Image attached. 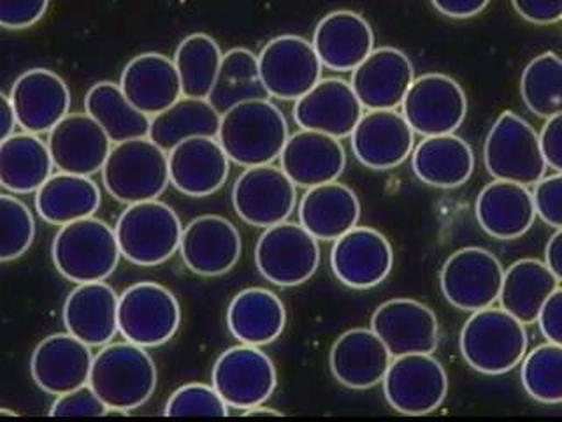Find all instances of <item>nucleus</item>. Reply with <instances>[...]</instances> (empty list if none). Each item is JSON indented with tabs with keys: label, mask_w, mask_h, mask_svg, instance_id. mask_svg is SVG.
Wrapping results in <instances>:
<instances>
[{
	"label": "nucleus",
	"mask_w": 562,
	"mask_h": 422,
	"mask_svg": "<svg viewBox=\"0 0 562 422\" xmlns=\"http://www.w3.org/2000/svg\"><path fill=\"white\" fill-rule=\"evenodd\" d=\"M289 137L285 114L269 99H255L222 114L216 140L231 163L251 167L274 163Z\"/></svg>",
	"instance_id": "f257e3e1"
},
{
	"label": "nucleus",
	"mask_w": 562,
	"mask_h": 422,
	"mask_svg": "<svg viewBox=\"0 0 562 422\" xmlns=\"http://www.w3.org/2000/svg\"><path fill=\"white\" fill-rule=\"evenodd\" d=\"M90 387L108 409H139L157 389V366L136 343H108L93 356Z\"/></svg>",
	"instance_id": "f03ea898"
},
{
	"label": "nucleus",
	"mask_w": 562,
	"mask_h": 422,
	"mask_svg": "<svg viewBox=\"0 0 562 422\" xmlns=\"http://www.w3.org/2000/svg\"><path fill=\"white\" fill-rule=\"evenodd\" d=\"M461 352L465 363L480 374H508L526 357V324L505 308H483L465 321Z\"/></svg>",
	"instance_id": "7ed1b4c3"
},
{
	"label": "nucleus",
	"mask_w": 562,
	"mask_h": 422,
	"mask_svg": "<svg viewBox=\"0 0 562 422\" xmlns=\"http://www.w3.org/2000/svg\"><path fill=\"white\" fill-rule=\"evenodd\" d=\"M53 263L61 277L75 284L104 281L119 266V237L104 220L88 216L61 225L52 245Z\"/></svg>",
	"instance_id": "20e7f679"
},
{
	"label": "nucleus",
	"mask_w": 562,
	"mask_h": 422,
	"mask_svg": "<svg viewBox=\"0 0 562 422\" xmlns=\"http://www.w3.org/2000/svg\"><path fill=\"white\" fill-rule=\"evenodd\" d=\"M101 173L105 190L127 207L160 198L171 184L169 154L148 136L116 143Z\"/></svg>",
	"instance_id": "39448f33"
},
{
	"label": "nucleus",
	"mask_w": 562,
	"mask_h": 422,
	"mask_svg": "<svg viewBox=\"0 0 562 422\" xmlns=\"http://www.w3.org/2000/svg\"><path fill=\"white\" fill-rule=\"evenodd\" d=\"M114 233L128 263L158 266L180 251L183 225L169 204L151 199L128 204L116 220Z\"/></svg>",
	"instance_id": "423d86ee"
},
{
	"label": "nucleus",
	"mask_w": 562,
	"mask_h": 422,
	"mask_svg": "<svg viewBox=\"0 0 562 422\" xmlns=\"http://www.w3.org/2000/svg\"><path fill=\"white\" fill-rule=\"evenodd\" d=\"M483 160L494 180L515 181L526 187L543 180L547 160L540 134L514 111H505L488 131Z\"/></svg>",
	"instance_id": "0eeeda50"
},
{
	"label": "nucleus",
	"mask_w": 562,
	"mask_h": 422,
	"mask_svg": "<svg viewBox=\"0 0 562 422\" xmlns=\"http://www.w3.org/2000/svg\"><path fill=\"white\" fill-rule=\"evenodd\" d=\"M255 264L274 286H301L321 266V246L304 225L285 220L263 231L255 246Z\"/></svg>",
	"instance_id": "6e6552de"
},
{
	"label": "nucleus",
	"mask_w": 562,
	"mask_h": 422,
	"mask_svg": "<svg viewBox=\"0 0 562 422\" xmlns=\"http://www.w3.org/2000/svg\"><path fill=\"white\" fill-rule=\"evenodd\" d=\"M180 322L178 299L160 284L139 281L120 296V333L139 347H160L175 336Z\"/></svg>",
	"instance_id": "1a4fd4ad"
},
{
	"label": "nucleus",
	"mask_w": 562,
	"mask_h": 422,
	"mask_svg": "<svg viewBox=\"0 0 562 422\" xmlns=\"http://www.w3.org/2000/svg\"><path fill=\"white\" fill-rule=\"evenodd\" d=\"M382 384L386 403L403 415H427L447 400V369L432 354L394 357Z\"/></svg>",
	"instance_id": "9d476101"
},
{
	"label": "nucleus",
	"mask_w": 562,
	"mask_h": 422,
	"mask_svg": "<svg viewBox=\"0 0 562 422\" xmlns=\"http://www.w3.org/2000/svg\"><path fill=\"white\" fill-rule=\"evenodd\" d=\"M505 268L492 252L465 246L453 252L441 268L439 284L445 299L462 312H479L499 301Z\"/></svg>",
	"instance_id": "9b49d317"
},
{
	"label": "nucleus",
	"mask_w": 562,
	"mask_h": 422,
	"mask_svg": "<svg viewBox=\"0 0 562 422\" xmlns=\"http://www.w3.org/2000/svg\"><path fill=\"white\" fill-rule=\"evenodd\" d=\"M211 384L231 409H254L277 389V366L260 347L241 343L218 357Z\"/></svg>",
	"instance_id": "f8f14e48"
},
{
	"label": "nucleus",
	"mask_w": 562,
	"mask_h": 422,
	"mask_svg": "<svg viewBox=\"0 0 562 422\" xmlns=\"http://www.w3.org/2000/svg\"><path fill=\"white\" fill-rule=\"evenodd\" d=\"M260 78L269 97L297 101L322 79L321 58L315 46L299 35H278L259 55Z\"/></svg>",
	"instance_id": "ddd939ff"
},
{
	"label": "nucleus",
	"mask_w": 562,
	"mask_h": 422,
	"mask_svg": "<svg viewBox=\"0 0 562 422\" xmlns=\"http://www.w3.org/2000/svg\"><path fill=\"white\" fill-rule=\"evenodd\" d=\"M295 187L281 167L272 164L246 167L234 184V210L243 222L254 227L281 224L294 213Z\"/></svg>",
	"instance_id": "4468645a"
},
{
	"label": "nucleus",
	"mask_w": 562,
	"mask_h": 422,
	"mask_svg": "<svg viewBox=\"0 0 562 422\" xmlns=\"http://www.w3.org/2000/svg\"><path fill=\"white\" fill-rule=\"evenodd\" d=\"M404 119L420 136L453 134L468 113V99L456 79L429 73L413 81L401 104Z\"/></svg>",
	"instance_id": "2eb2a0df"
},
{
	"label": "nucleus",
	"mask_w": 562,
	"mask_h": 422,
	"mask_svg": "<svg viewBox=\"0 0 562 422\" xmlns=\"http://www.w3.org/2000/svg\"><path fill=\"white\" fill-rule=\"evenodd\" d=\"M394 266V251L385 234L356 225L334 242L330 268L342 286L371 289L385 281Z\"/></svg>",
	"instance_id": "dca6fc26"
},
{
	"label": "nucleus",
	"mask_w": 562,
	"mask_h": 422,
	"mask_svg": "<svg viewBox=\"0 0 562 422\" xmlns=\"http://www.w3.org/2000/svg\"><path fill=\"white\" fill-rule=\"evenodd\" d=\"M371 330L382 338L392 357L432 354L438 347V316L415 299L395 298L380 304L371 316Z\"/></svg>",
	"instance_id": "f3484780"
},
{
	"label": "nucleus",
	"mask_w": 562,
	"mask_h": 422,
	"mask_svg": "<svg viewBox=\"0 0 562 422\" xmlns=\"http://www.w3.org/2000/svg\"><path fill=\"white\" fill-rule=\"evenodd\" d=\"M351 149L362 166L374 171L394 169L413 154L415 131L395 110H368L350 136Z\"/></svg>",
	"instance_id": "a211bd4d"
},
{
	"label": "nucleus",
	"mask_w": 562,
	"mask_h": 422,
	"mask_svg": "<svg viewBox=\"0 0 562 422\" xmlns=\"http://www.w3.org/2000/svg\"><path fill=\"white\" fill-rule=\"evenodd\" d=\"M113 141L88 113H69L48 132L49 154L60 173L92 176L102 171Z\"/></svg>",
	"instance_id": "6ab92c4d"
},
{
	"label": "nucleus",
	"mask_w": 562,
	"mask_h": 422,
	"mask_svg": "<svg viewBox=\"0 0 562 422\" xmlns=\"http://www.w3.org/2000/svg\"><path fill=\"white\" fill-rule=\"evenodd\" d=\"M241 234L224 216H198L183 229L181 259L201 277H220L231 271L241 259Z\"/></svg>",
	"instance_id": "aec40b11"
},
{
	"label": "nucleus",
	"mask_w": 562,
	"mask_h": 422,
	"mask_svg": "<svg viewBox=\"0 0 562 422\" xmlns=\"http://www.w3.org/2000/svg\"><path fill=\"white\" fill-rule=\"evenodd\" d=\"M415 81V70L406 53L391 46L373 49L351 70V88L364 110H395Z\"/></svg>",
	"instance_id": "412c9836"
},
{
	"label": "nucleus",
	"mask_w": 562,
	"mask_h": 422,
	"mask_svg": "<svg viewBox=\"0 0 562 422\" xmlns=\"http://www.w3.org/2000/svg\"><path fill=\"white\" fill-rule=\"evenodd\" d=\"M364 114V106L351 84L339 78L321 79L310 92L295 101L294 120L299 127L350 137Z\"/></svg>",
	"instance_id": "4be33fe9"
},
{
	"label": "nucleus",
	"mask_w": 562,
	"mask_h": 422,
	"mask_svg": "<svg viewBox=\"0 0 562 422\" xmlns=\"http://www.w3.org/2000/svg\"><path fill=\"white\" fill-rule=\"evenodd\" d=\"M90 345L67 333L52 334L35 347L31 374L40 389L48 395H66L87 386L92 371Z\"/></svg>",
	"instance_id": "5701e85b"
},
{
	"label": "nucleus",
	"mask_w": 562,
	"mask_h": 422,
	"mask_svg": "<svg viewBox=\"0 0 562 422\" xmlns=\"http://www.w3.org/2000/svg\"><path fill=\"white\" fill-rule=\"evenodd\" d=\"M9 97L16 111L18 125L31 134L52 131L69 114V88L49 69L25 70L18 76Z\"/></svg>",
	"instance_id": "b1692460"
},
{
	"label": "nucleus",
	"mask_w": 562,
	"mask_h": 422,
	"mask_svg": "<svg viewBox=\"0 0 562 422\" xmlns=\"http://www.w3.org/2000/svg\"><path fill=\"white\" fill-rule=\"evenodd\" d=\"M231 158L216 137H192L169 152L171 185L190 198H206L224 187Z\"/></svg>",
	"instance_id": "393cba45"
},
{
	"label": "nucleus",
	"mask_w": 562,
	"mask_h": 422,
	"mask_svg": "<svg viewBox=\"0 0 562 422\" xmlns=\"http://www.w3.org/2000/svg\"><path fill=\"white\" fill-rule=\"evenodd\" d=\"M280 164L297 187L312 189L338 180L347 167V154L338 137L301 129L286 141Z\"/></svg>",
	"instance_id": "a878e982"
},
{
	"label": "nucleus",
	"mask_w": 562,
	"mask_h": 422,
	"mask_svg": "<svg viewBox=\"0 0 562 422\" xmlns=\"http://www.w3.org/2000/svg\"><path fill=\"white\" fill-rule=\"evenodd\" d=\"M392 354L373 330L356 327L342 333L330 348L334 378L348 389L364 391L383 382Z\"/></svg>",
	"instance_id": "bb28decb"
},
{
	"label": "nucleus",
	"mask_w": 562,
	"mask_h": 422,
	"mask_svg": "<svg viewBox=\"0 0 562 422\" xmlns=\"http://www.w3.org/2000/svg\"><path fill=\"white\" fill-rule=\"evenodd\" d=\"M120 296L104 281L78 284L64 304V324L90 347H104L120 333Z\"/></svg>",
	"instance_id": "cd10ccee"
},
{
	"label": "nucleus",
	"mask_w": 562,
	"mask_h": 422,
	"mask_svg": "<svg viewBox=\"0 0 562 422\" xmlns=\"http://www.w3.org/2000/svg\"><path fill=\"white\" fill-rule=\"evenodd\" d=\"M313 46L324 67L347 73L359 67L374 49V32L356 11L325 14L313 34Z\"/></svg>",
	"instance_id": "c85d7f7f"
},
{
	"label": "nucleus",
	"mask_w": 562,
	"mask_h": 422,
	"mask_svg": "<svg viewBox=\"0 0 562 422\" xmlns=\"http://www.w3.org/2000/svg\"><path fill=\"white\" fill-rule=\"evenodd\" d=\"M120 87L128 101L143 113L155 116L183 97L175 58L162 53H140L128 62Z\"/></svg>",
	"instance_id": "c756f323"
},
{
	"label": "nucleus",
	"mask_w": 562,
	"mask_h": 422,
	"mask_svg": "<svg viewBox=\"0 0 562 422\" xmlns=\"http://www.w3.org/2000/svg\"><path fill=\"white\" fill-rule=\"evenodd\" d=\"M480 227L496 240H517L532 227L536 216L535 196L529 187L515 181L494 180L474 204Z\"/></svg>",
	"instance_id": "7c9ffc66"
},
{
	"label": "nucleus",
	"mask_w": 562,
	"mask_h": 422,
	"mask_svg": "<svg viewBox=\"0 0 562 422\" xmlns=\"http://www.w3.org/2000/svg\"><path fill=\"white\" fill-rule=\"evenodd\" d=\"M360 220L357 193L338 180L307 189L299 202V224L318 242H336Z\"/></svg>",
	"instance_id": "2f4dec72"
},
{
	"label": "nucleus",
	"mask_w": 562,
	"mask_h": 422,
	"mask_svg": "<svg viewBox=\"0 0 562 422\" xmlns=\"http://www.w3.org/2000/svg\"><path fill=\"white\" fill-rule=\"evenodd\" d=\"M412 167L422 184L436 189H457L473 175L474 154L456 134L427 136L413 148Z\"/></svg>",
	"instance_id": "473e14b6"
},
{
	"label": "nucleus",
	"mask_w": 562,
	"mask_h": 422,
	"mask_svg": "<svg viewBox=\"0 0 562 422\" xmlns=\"http://www.w3.org/2000/svg\"><path fill=\"white\" fill-rule=\"evenodd\" d=\"M285 324V304L274 292L262 287L241 290L228 304V331L246 345H269L280 338Z\"/></svg>",
	"instance_id": "72a5a7b5"
},
{
	"label": "nucleus",
	"mask_w": 562,
	"mask_h": 422,
	"mask_svg": "<svg viewBox=\"0 0 562 422\" xmlns=\"http://www.w3.org/2000/svg\"><path fill=\"white\" fill-rule=\"evenodd\" d=\"M53 164L48 141L22 132L0 143V185L14 196L34 193L52 178Z\"/></svg>",
	"instance_id": "f704fd0d"
},
{
	"label": "nucleus",
	"mask_w": 562,
	"mask_h": 422,
	"mask_svg": "<svg viewBox=\"0 0 562 422\" xmlns=\"http://www.w3.org/2000/svg\"><path fill=\"white\" fill-rule=\"evenodd\" d=\"M101 199V189L90 176L58 171L35 192V208L44 222L66 225L93 216Z\"/></svg>",
	"instance_id": "c9c22d12"
},
{
	"label": "nucleus",
	"mask_w": 562,
	"mask_h": 422,
	"mask_svg": "<svg viewBox=\"0 0 562 422\" xmlns=\"http://www.w3.org/2000/svg\"><path fill=\"white\" fill-rule=\"evenodd\" d=\"M561 281L543 260L520 259L505 269L499 303L524 324H535Z\"/></svg>",
	"instance_id": "e433bc0d"
},
{
	"label": "nucleus",
	"mask_w": 562,
	"mask_h": 422,
	"mask_svg": "<svg viewBox=\"0 0 562 422\" xmlns=\"http://www.w3.org/2000/svg\"><path fill=\"white\" fill-rule=\"evenodd\" d=\"M220 120L222 114L207 99L181 97L171 108L151 116L148 137L169 154L192 137L218 136Z\"/></svg>",
	"instance_id": "4c0bfd02"
},
{
	"label": "nucleus",
	"mask_w": 562,
	"mask_h": 422,
	"mask_svg": "<svg viewBox=\"0 0 562 422\" xmlns=\"http://www.w3.org/2000/svg\"><path fill=\"white\" fill-rule=\"evenodd\" d=\"M85 111L104 129L114 145L149 134L151 116L137 110L113 81H99L88 90Z\"/></svg>",
	"instance_id": "58836bf2"
},
{
	"label": "nucleus",
	"mask_w": 562,
	"mask_h": 422,
	"mask_svg": "<svg viewBox=\"0 0 562 422\" xmlns=\"http://www.w3.org/2000/svg\"><path fill=\"white\" fill-rule=\"evenodd\" d=\"M255 99H269L260 78L259 55L246 48L231 49L222 58L215 87L207 101L224 114L234 106Z\"/></svg>",
	"instance_id": "ea45409f"
},
{
	"label": "nucleus",
	"mask_w": 562,
	"mask_h": 422,
	"mask_svg": "<svg viewBox=\"0 0 562 422\" xmlns=\"http://www.w3.org/2000/svg\"><path fill=\"white\" fill-rule=\"evenodd\" d=\"M224 53L211 35L192 34L176 48L175 64L183 97L207 99L215 87Z\"/></svg>",
	"instance_id": "a19ab883"
},
{
	"label": "nucleus",
	"mask_w": 562,
	"mask_h": 422,
	"mask_svg": "<svg viewBox=\"0 0 562 422\" xmlns=\"http://www.w3.org/2000/svg\"><path fill=\"white\" fill-rule=\"evenodd\" d=\"M520 96L527 110L540 119L562 113V58L552 52L532 58L520 78Z\"/></svg>",
	"instance_id": "79ce46f5"
},
{
	"label": "nucleus",
	"mask_w": 562,
	"mask_h": 422,
	"mask_svg": "<svg viewBox=\"0 0 562 422\" xmlns=\"http://www.w3.org/2000/svg\"><path fill=\"white\" fill-rule=\"evenodd\" d=\"M520 378L532 400L544 404L562 403V345L549 342L526 354Z\"/></svg>",
	"instance_id": "37998d69"
},
{
	"label": "nucleus",
	"mask_w": 562,
	"mask_h": 422,
	"mask_svg": "<svg viewBox=\"0 0 562 422\" xmlns=\"http://www.w3.org/2000/svg\"><path fill=\"white\" fill-rule=\"evenodd\" d=\"M0 224V260L9 263L22 257L31 248L35 237V220L31 208L22 199L14 198V193H2Z\"/></svg>",
	"instance_id": "c03bdc74"
},
{
	"label": "nucleus",
	"mask_w": 562,
	"mask_h": 422,
	"mask_svg": "<svg viewBox=\"0 0 562 422\" xmlns=\"http://www.w3.org/2000/svg\"><path fill=\"white\" fill-rule=\"evenodd\" d=\"M169 418H227L228 404L213 384H187L172 392L166 404Z\"/></svg>",
	"instance_id": "a18cd8bd"
},
{
	"label": "nucleus",
	"mask_w": 562,
	"mask_h": 422,
	"mask_svg": "<svg viewBox=\"0 0 562 422\" xmlns=\"http://www.w3.org/2000/svg\"><path fill=\"white\" fill-rule=\"evenodd\" d=\"M108 412L104 401L97 396L90 384L78 387L75 391L58 396L52 404L49 415L53 418H104Z\"/></svg>",
	"instance_id": "49530a36"
},
{
	"label": "nucleus",
	"mask_w": 562,
	"mask_h": 422,
	"mask_svg": "<svg viewBox=\"0 0 562 422\" xmlns=\"http://www.w3.org/2000/svg\"><path fill=\"white\" fill-rule=\"evenodd\" d=\"M536 213L544 224L562 229V173L549 176L535 185Z\"/></svg>",
	"instance_id": "de8ad7c7"
},
{
	"label": "nucleus",
	"mask_w": 562,
	"mask_h": 422,
	"mask_svg": "<svg viewBox=\"0 0 562 422\" xmlns=\"http://www.w3.org/2000/svg\"><path fill=\"white\" fill-rule=\"evenodd\" d=\"M49 0H0V25L23 31L35 25L48 11Z\"/></svg>",
	"instance_id": "09e8293b"
},
{
	"label": "nucleus",
	"mask_w": 562,
	"mask_h": 422,
	"mask_svg": "<svg viewBox=\"0 0 562 422\" xmlns=\"http://www.w3.org/2000/svg\"><path fill=\"white\" fill-rule=\"evenodd\" d=\"M515 11L535 25H552L562 20V0H512Z\"/></svg>",
	"instance_id": "8fccbe9b"
},
{
	"label": "nucleus",
	"mask_w": 562,
	"mask_h": 422,
	"mask_svg": "<svg viewBox=\"0 0 562 422\" xmlns=\"http://www.w3.org/2000/svg\"><path fill=\"white\" fill-rule=\"evenodd\" d=\"M541 333L550 343L562 345V287L553 290L538 316Z\"/></svg>",
	"instance_id": "3c124183"
},
{
	"label": "nucleus",
	"mask_w": 562,
	"mask_h": 422,
	"mask_svg": "<svg viewBox=\"0 0 562 422\" xmlns=\"http://www.w3.org/2000/svg\"><path fill=\"white\" fill-rule=\"evenodd\" d=\"M540 141L547 166L562 173V113L547 120L540 134Z\"/></svg>",
	"instance_id": "603ef678"
},
{
	"label": "nucleus",
	"mask_w": 562,
	"mask_h": 422,
	"mask_svg": "<svg viewBox=\"0 0 562 422\" xmlns=\"http://www.w3.org/2000/svg\"><path fill=\"white\" fill-rule=\"evenodd\" d=\"M439 13L456 20H465L482 13L491 0H430Z\"/></svg>",
	"instance_id": "864d4df0"
},
{
	"label": "nucleus",
	"mask_w": 562,
	"mask_h": 422,
	"mask_svg": "<svg viewBox=\"0 0 562 422\" xmlns=\"http://www.w3.org/2000/svg\"><path fill=\"white\" fill-rule=\"evenodd\" d=\"M544 263L549 266L550 271L562 281V229H558V233L552 234L547 248H544Z\"/></svg>",
	"instance_id": "5fc2aeb1"
},
{
	"label": "nucleus",
	"mask_w": 562,
	"mask_h": 422,
	"mask_svg": "<svg viewBox=\"0 0 562 422\" xmlns=\"http://www.w3.org/2000/svg\"><path fill=\"white\" fill-rule=\"evenodd\" d=\"M0 137L8 140L9 136H13L14 129L20 127L18 125L16 111H14L13 102L11 97H0Z\"/></svg>",
	"instance_id": "6e6d98bb"
},
{
	"label": "nucleus",
	"mask_w": 562,
	"mask_h": 422,
	"mask_svg": "<svg viewBox=\"0 0 562 422\" xmlns=\"http://www.w3.org/2000/svg\"><path fill=\"white\" fill-rule=\"evenodd\" d=\"M245 418H283L285 413L280 410L271 409V407H263V404H257L254 409H248L243 412Z\"/></svg>",
	"instance_id": "4d7b16f0"
},
{
	"label": "nucleus",
	"mask_w": 562,
	"mask_h": 422,
	"mask_svg": "<svg viewBox=\"0 0 562 422\" xmlns=\"http://www.w3.org/2000/svg\"><path fill=\"white\" fill-rule=\"evenodd\" d=\"M0 415H13V418H16L18 413L11 412V410L8 409H2L0 410Z\"/></svg>",
	"instance_id": "13d9d810"
}]
</instances>
